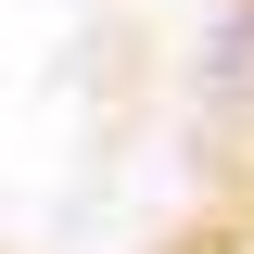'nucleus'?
<instances>
[{
	"instance_id": "f257e3e1",
	"label": "nucleus",
	"mask_w": 254,
	"mask_h": 254,
	"mask_svg": "<svg viewBox=\"0 0 254 254\" xmlns=\"http://www.w3.org/2000/svg\"><path fill=\"white\" fill-rule=\"evenodd\" d=\"M0 254H254V0H0Z\"/></svg>"
}]
</instances>
